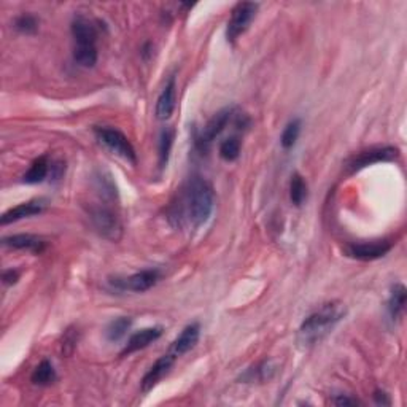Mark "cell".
<instances>
[{
    "instance_id": "cell-1",
    "label": "cell",
    "mask_w": 407,
    "mask_h": 407,
    "mask_svg": "<svg viewBox=\"0 0 407 407\" xmlns=\"http://www.w3.org/2000/svg\"><path fill=\"white\" fill-rule=\"evenodd\" d=\"M215 207V191L212 183L202 177H193L181 189L179 201L172 202L169 218L181 225L183 221L202 226L210 220Z\"/></svg>"
},
{
    "instance_id": "cell-2",
    "label": "cell",
    "mask_w": 407,
    "mask_h": 407,
    "mask_svg": "<svg viewBox=\"0 0 407 407\" xmlns=\"http://www.w3.org/2000/svg\"><path fill=\"white\" fill-rule=\"evenodd\" d=\"M345 314L347 310L341 301L324 302L309 317H305L297 329V341L302 347H314L320 344L344 320Z\"/></svg>"
},
{
    "instance_id": "cell-3",
    "label": "cell",
    "mask_w": 407,
    "mask_h": 407,
    "mask_svg": "<svg viewBox=\"0 0 407 407\" xmlns=\"http://www.w3.org/2000/svg\"><path fill=\"white\" fill-rule=\"evenodd\" d=\"M70 32L75 42L73 48V60L85 69L94 67L97 63V26L85 15H75L72 19Z\"/></svg>"
},
{
    "instance_id": "cell-4",
    "label": "cell",
    "mask_w": 407,
    "mask_h": 407,
    "mask_svg": "<svg viewBox=\"0 0 407 407\" xmlns=\"http://www.w3.org/2000/svg\"><path fill=\"white\" fill-rule=\"evenodd\" d=\"M88 215H90L92 228L104 239L118 242L123 237V225H121V220L112 208L104 206H92L90 207Z\"/></svg>"
},
{
    "instance_id": "cell-5",
    "label": "cell",
    "mask_w": 407,
    "mask_h": 407,
    "mask_svg": "<svg viewBox=\"0 0 407 407\" xmlns=\"http://www.w3.org/2000/svg\"><path fill=\"white\" fill-rule=\"evenodd\" d=\"M161 280L159 269H144L129 277H115L108 280V287L121 293H145L152 290L156 283Z\"/></svg>"
},
{
    "instance_id": "cell-6",
    "label": "cell",
    "mask_w": 407,
    "mask_h": 407,
    "mask_svg": "<svg viewBox=\"0 0 407 407\" xmlns=\"http://www.w3.org/2000/svg\"><path fill=\"white\" fill-rule=\"evenodd\" d=\"M399 158V150L395 147H372L359 152L345 161V169L349 174H355L363 169L379 164V162H391Z\"/></svg>"
},
{
    "instance_id": "cell-7",
    "label": "cell",
    "mask_w": 407,
    "mask_h": 407,
    "mask_svg": "<svg viewBox=\"0 0 407 407\" xmlns=\"http://www.w3.org/2000/svg\"><path fill=\"white\" fill-rule=\"evenodd\" d=\"M94 135L102 145H105L115 154L121 156V158L132 162V164L137 162V153H135L132 144L118 129L110 126H96L94 127Z\"/></svg>"
},
{
    "instance_id": "cell-8",
    "label": "cell",
    "mask_w": 407,
    "mask_h": 407,
    "mask_svg": "<svg viewBox=\"0 0 407 407\" xmlns=\"http://www.w3.org/2000/svg\"><path fill=\"white\" fill-rule=\"evenodd\" d=\"M258 9H260V5L255 2H239L234 6L226 26L228 42H236L237 38L248 31L250 24H252L253 19L256 18Z\"/></svg>"
},
{
    "instance_id": "cell-9",
    "label": "cell",
    "mask_w": 407,
    "mask_h": 407,
    "mask_svg": "<svg viewBox=\"0 0 407 407\" xmlns=\"http://www.w3.org/2000/svg\"><path fill=\"white\" fill-rule=\"evenodd\" d=\"M391 247H393V243L388 239L356 242V243H350V245L345 248V253H347V256L354 258V260H358V261H376V260H381V258H384L386 253H388Z\"/></svg>"
},
{
    "instance_id": "cell-10",
    "label": "cell",
    "mask_w": 407,
    "mask_h": 407,
    "mask_svg": "<svg viewBox=\"0 0 407 407\" xmlns=\"http://www.w3.org/2000/svg\"><path fill=\"white\" fill-rule=\"evenodd\" d=\"M234 117L233 108H221V110L216 112L212 118L207 121V125L204 126L202 132L198 139V145L202 150H207L210 144L218 137V135L225 131L226 126L229 125V121Z\"/></svg>"
},
{
    "instance_id": "cell-11",
    "label": "cell",
    "mask_w": 407,
    "mask_h": 407,
    "mask_svg": "<svg viewBox=\"0 0 407 407\" xmlns=\"http://www.w3.org/2000/svg\"><path fill=\"white\" fill-rule=\"evenodd\" d=\"M175 361H177V358H175L172 354H169V352L156 359L154 364L147 371L144 379H142V384H140L142 391L148 393L150 390H153L154 386L162 381V377L169 374V371L172 369Z\"/></svg>"
},
{
    "instance_id": "cell-12",
    "label": "cell",
    "mask_w": 407,
    "mask_h": 407,
    "mask_svg": "<svg viewBox=\"0 0 407 407\" xmlns=\"http://www.w3.org/2000/svg\"><path fill=\"white\" fill-rule=\"evenodd\" d=\"M199 337H201V324L196 322L189 323L188 327L183 328L180 336L172 342L171 349H169V354H172L175 358L183 356L196 347V344L199 342Z\"/></svg>"
},
{
    "instance_id": "cell-13",
    "label": "cell",
    "mask_w": 407,
    "mask_h": 407,
    "mask_svg": "<svg viewBox=\"0 0 407 407\" xmlns=\"http://www.w3.org/2000/svg\"><path fill=\"white\" fill-rule=\"evenodd\" d=\"M2 243L5 247L15 248V250H23V252H29L33 255L43 253L48 243L45 239L33 234H13L9 237H4Z\"/></svg>"
},
{
    "instance_id": "cell-14",
    "label": "cell",
    "mask_w": 407,
    "mask_h": 407,
    "mask_svg": "<svg viewBox=\"0 0 407 407\" xmlns=\"http://www.w3.org/2000/svg\"><path fill=\"white\" fill-rule=\"evenodd\" d=\"M45 206L46 204L43 199H33V201L18 204L16 207H11L10 210H6V212L2 215V218H0V223L5 226V225H10V223L19 221V220L31 218V216L42 213L45 210Z\"/></svg>"
},
{
    "instance_id": "cell-15",
    "label": "cell",
    "mask_w": 407,
    "mask_h": 407,
    "mask_svg": "<svg viewBox=\"0 0 407 407\" xmlns=\"http://www.w3.org/2000/svg\"><path fill=\"white\" fill-rule=\"evenodd\" d=\"M162 336V328L161 327H152V328H144L129 337L127 344L125 345L123 352H121V356L131 355L134 352H139L142 349H147L148 345H152L153 342L158 341Z\"/></svg>"
},
{
    "instance_id": "cell-16",
    "label": "cell",
    "mask_w": 407,
    "mask_h": 407,
    "mask_svg": "<svg viewBox=\"0 0 407 407\" xmlns=\"http://www.w3.org/2000/svg\"><path fill=\"white\" fill-rule=\"evenodd\" d=\"M175 77L169 78V81L164 86V90L161 91L158 102H156V118L161 121H166L172 117L175 110Z\"/></svg>"
},
{
    "instance_id": "cell-17",
    "label": "cell",
    "mask_w": 407,
    "mask_h": 407,
    "mask_svg": "<svg viewBox=\"0 0 407 407\" xmlns=\"http://www.w3.org/2000/svg\"><path fill=\"white\" fill-rule=\"evenodd\" d=\"M51 167L53 166L50 164L48 156L46 154L40 156V158H37L36 161L32 162L29 171L24 174L23 181L27 183V185H37V183H42V181H45L46 177H48Z\"/></svg>"
},
{
    "instance_id": "cell-18",
    "label": "cell",
    "mask_w": 407,
    "mask_h": 407,
    "mask_svg": "<svg viewBox=\"0 0 407 407\" xmlns=\"http://www.w3.org/2000/svg\"><path fill=\"white\" fill-rule=\"evenodd\" d=\"M406 288L404 285L396 283L395 287L390 291L388 302H386V307H388V314L391 317V320H399L403 317L404 309H406Z\"/></svg>"
},
{
    "instance_id": "cell-19",
    "label": "cell",
    "mask_w": 407,
    "mask_h": 407,
    "mask_svg": "<svg viewBox=\"0 0 407 407\" xmlns=\"http://www.w3.org/2000/svg\"><path fill=\"white\" fill-rule=\"evenodd\" d=\"M175 140V131L172 127L162 129L159 135V144H158V164L159 169H166L169 158H171V152Z\"/></svg>"
},
{
    "instance_id": "cell-20",
    "label": "cell",
    "mask_w": 407,
    "mask_h": 407,
    "mask_svg": "<svg viewBox=\"0 0 407 407\" xmlns=\"http://www.w3.org/2000/svg\"><path fill=\"white\" fill-rule=\"evenodd\" d=\"M56 379L58 376H56V369H54V366L51 364V361H48V359H43V361L40 363L36 369H33L31 381L33 385L48 386L56 382Z\"/></svg>"
},
{
    "instance_id": "cell-21",
    "label": "cell",
    "mask_w": 407,
    "mask_h": 407,
    "mask_svg": "<svg viewBox=\"0 0 407 407\" xmlns=\"http://www.w3.org/2000/svg\"><path fill=\"white\" fill-rule=\"evenodd\" d=\"M290 198L296 207H301L304 201L307 199V183H305L302 175L297 172L293 174L290 181Z\"/></svg>"
},
{
    "instance_id": "cell-22",
    "label": "cell",
    "mask_w": 407,
    "mask_h": 407,
    "mask_svg": "<svg viewBox=\"0 0 407 407\" xmlns=\"http://www.w3.org/2000/svg\"><path fill=\"white\" fill-rule=\"evenodd\" d=\"M274 364L270 361H263L260 364H256L255 368L248 369L245 374H243L242 381L245 382H264V381H269L270 377L274 376Z\"/></svg>"
},
{
    "instance_id": "cell-23",
    "label": "cell",
    "mask_w": 407,
    "mask_h": 407,
    "mask_svg": "<svg viewBox=\"0 0 407 407\" xmlns=\"http://www.w3.org/2000/svg\"><path fill=\"white\" fill-rule=\"evenodd\" d=\"M301 127H302V121L300 118L291 120L290 123L285 126L283 132L280 135V145L285 148V150H290L296 145L297 139H300L301 134Z\"/></svg>"
},
{
    "instance_id": "cell-24",
    "label": "cell",
    "mask_w": 407,
    "mask_h": 407,
    "mask_svg": "<svg viewBox=\"0 0 407 407\" xmlns=\"http://www.w3.org/2000/svg\"><path fill=\"white\" fill-rule=\"evenodd\" d=\"M132 320L129 317H120L117 320H113L105 331L107 339L110 342H117L120 339H123L126 336V332L131 328Z\"/></svg>"
},
{
    "instance_id": "cell-25",
    "label": "cell",
    "mask_w": 407,
    "mask_h": 407,
    "mask_svg": "<svg viewBox=\"0 0 407 407\" xmlns=\"http://www.w3.org/2000/svg\"><path fill=\"white\" fill-rule=\"evenodd\" d=\"M240 148H242V145H240L239 137H234L233 135V137H228L226 140L221 142L220 156L225 161L233 162L240 156Z\"/></svg>"
},
{
    "instance_id": "cell-26",
    "label": "cell",
    "mask_w": 407,
    "mask_h": 407,
    "mask_svg": "<svg viewBox=\"0 0 407 407\" xmlns=\"http://www.w3.org/2000/svg\"><path fill=\"white\" fill-rule=\"evenodd\" d=\"M15 27L16 31H19L21 33H26V36H31V33H36L38 31V19L33 15H24L18 16L15 19Z\"/></svg>"
},
{
    "instance_id": "cell-27",
    "label": "cell",
    "mask_w": 407,
    "mask_h": 407,
    "mask_svg": "<svg viewBox=\"0 0 407 407\" xmlns=\"http://www.w3.org/2000/svg\"><path fill=\"white\" fill-rule=\"evenodd\" d=\"M78 344V329L69 328L65 329L63 334V341H60V354L64 356H69L73 354V350L77 349Z\"/></svg>"
},
{
    "instance_id": "cell-28",
    "label": "cell",
    "mask_w": 407,
    "mask_h": 407,
    "mask_svg": "<svg viewBox=\"0 0 407 407\" xmlns=\"http://www.w3.org/2000/svg\"><path fill=\"white\" fill-rule=\"evenodd\" d=\"M332 404H336V406H358V404H361V401H358L356 398H350L347 395H337L334 399H332Z\"/></svg>"
},
{
    "instance_id": "cell-29",
    "label": "cell",
    "mask_w": 407,
    "mask_h": 407,
    "mask_svg": "<svg viewBox=\"0 0 407 407\" xmlns=\"http://www.w3.org/2000/svg\"><path fill=\"white\" fill-rule=\"evenodd\" d=\"M2 279L5 285H15L19 280V273L16 269H6L2 275Z\"/></svg>"
},
{
    "instance_id": "cell-30",
    "label": "cell",
    "mask_w": 407,
    "mask_h": 407,
    "mask_svg": "<svg viewBox=\"0 0 407 407\" xmlns=\"http://www.w3.org/2000/svg\"><path fill=\"white\" fill-rule=\"evenodd\" d=\"M374 401H376L379 406H390V404H391L390 396L386 395L385 391H381V390H377V391L374 393Z\"/></svg>"
}]
</instances>
